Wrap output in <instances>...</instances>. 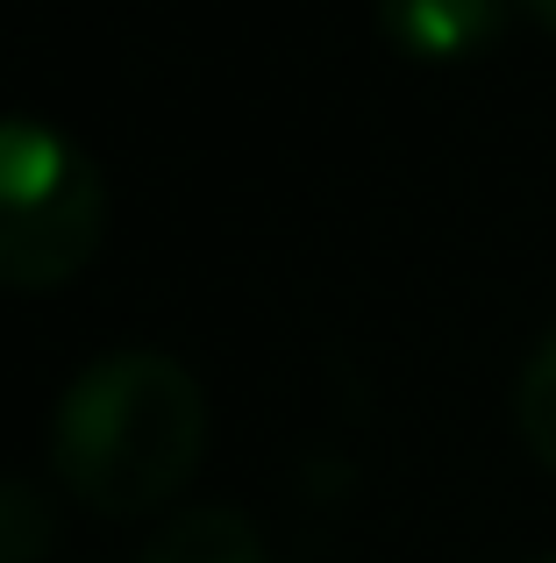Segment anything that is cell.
<instances>
[{
    "label": "cell",
    "instance_id": "cell-1",
    "mask_svg": "<svg viewBox=\"0 0 556 563\" xmlns=\"http://www.w3.org/2000/svg\"><path fill=\"white\" fill-rule=\"evenodd\" d=\"M208 450V393L165 350H108L51 413V471L108 521L157 514L186 493Z\"/></svg>",
    "mask_w": 556,
    "mask_h": 563
},
{
    "label": "cell",
    "instance_id": "cell-2",
    "mask_svg": "<svg viewBox=\"0 0 556 563\" xmlns=\"http://www.w3.org/2000/svg\"><path fill=\"white\" fill-rule=\"evenodd\" d=\"M108 243L100 165L36 114H0V286L51 292Z\"/></svg>",
    "mask_w": 556,
    "mask_h": 563
},
{
    "label": "cell",
    "instance_id": "cell-3",
    "mask_svg": "<svg viewBox=\"0 0 556 563\" xmlns=\"http://www.w3.org/2000/svg\"><path fill=\"white\" fill-rule=\"evenodd\" d=\"M521 0H378V36L414 65H471L507 36Z\"/></svg>",
    "mask_w": 556,
    "mask_h": 563
},
{
    "label": "cell",
    "instance_id": "cell-4",
    "mask_svg": "<svg viewBox=\"0 0 556 563\" xmlns=\"http://www.w3.org/2000/svg\"><path fill=\"white\" fill-rule=\"evenodd\" d=\"M136 563H271L265 536L236 507H186L143 542Z\"/></svg>",
    "mask_w": 556,
    "mask_h": 563
},
{
    "label": "cell",
    "instance_id": "cell-5",
    "mask_svg": "<svg viewBox=\"0 0 556 563\" xmlns=\"http://www.w3.org/2000/svg\"><path fill=\"white\" fill-rule=\"evenodd\" d=\"M514 428L529 442V456L556 478V329L529 350V364L514 378Z\"/></svg>",
    "mask_w": 556,
    "mask_h": 563
},
{
    "label": "cell",
    "instance_id": "cell-6",
    "mask_svg": "<svg viewBox=\"0 0 556 563\" xmlns=\"http://www.w3.org/2000/svg\"><path fill=\"white\" fill-rule=\"evenodd\" d=\"M57 542V499L29 478H0V563H43Z\"/></svg>",
    "mask_w": 556,
    "mask_h": 563
},
{
    "label": "cell",
    "instance_id": "cell-7",
    "mask_svg": "<svg viewBox=\"0 0 556 563\" xmlns=\"http://www.w3.org/2000/svg\"><path fill=\"white\" fill-rule=\"evenodd\" d=\"M521 8H529V14H535L543 29H556V0H521Z\"/></svg>",
    "mask_w": 556,
    "mask_h": 563
},
{
    "label": "cell",
    "instance_id": "cell-8",
    "mask_svg": "<svg viewBox=\"0 0 556 563\" xmlns=\"http://www.w3.org/2000/svg\"><path fill=\"white\" fill-rule=\"evenodd\" d=\"M535 563H556V550H549V556H535Z\"/></svg>",
    "mask_w": 556,
    "mask_h": 563
}]
</instances>
